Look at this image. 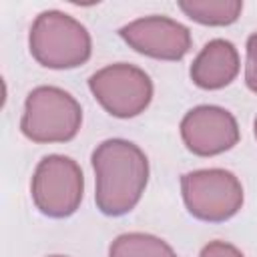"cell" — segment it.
I'll return each mask as SVG.
<instances>
[{
	"label": "cell",
	"mask_w": 257,
	"mask_h": 257,
	"mask_svg": "<svg viewBox=\"0 0 257 257\" xmlns=\"http://www.w3.org/2000/svg\"><path fill=\"white\" fill-rule=\"evenodd\" d=\"M181 137L193 155L213 157L233 149L239 143V126L227 108L199 104L183 116Z\"/></svg>",
	"instance_id": "52a82bcc"
},
{
	"label": "cell",
	"mask_w": 257,
	"mask_h": 257,
	"mask_svg": "<svg viewBox=\"0 0 257 257\" xmlns=\"http://www.w3.org/2000/svg\"><path fill=\"white\" fill-rule=\"evenodd\" d=\"M191 80L205 90H217L235 80L239 74V52L233 42L215 38L203 46L191 64Z\"/></svg>",
	"instance_id": "9c48e42d"
},
{
	"label": "cell",
	"mask_w": 257,
	"mask_h": 257,
	"mask_svg": "<svg viewBox=\"0 0 257 257\" xmlns=\"http://www.w3.org/2000/svg\"><path fill=\"white\" fill-rule=\"evenodd\" d=\"M28 46L34 60L46 68H76L90 58L92 40L88 30L60 10H46L30 26Z\"/></svg>",
	"instance_id": "7a4b0ae2"
},
{
	"label": "cell",
	"mask_w": 257,
	"mask_h": 257,
	"mask_svg": "<svg viewBox=\"0 0 257 257\" xmlns=\"http://www.w3.org/2000/svg\"><path fill=\"white\" fill-rule=\"evenodd\" d=\"M82 108L58 86H36L28 92L20 131L32 143H66L78 135Z\"/></svg>",
	"instance_id": "3957f363"
},
{
	"label": "cell",
	"mask_w": 257,
	"mask_h": 257,
	"mask_svg": "<svg viewBox=\"0 0 257 257\" xmlns=\"http://www.w3.org/2000/svg\"><path fill=\"white\" fill-rule=\"evenodd\" d=\"M253 128H255V139H257V116H255V124H253Z\"/></svg>",
	"instance_id": "5bb4252c"
},
{
	"label": "cell",
	"mask_w": 257,
	"mask_h": 257,
	"mask_svg": "<svg viewBox=\"0 0 257 257\" xmlns=\"http://www.w3.org/2000/svg\"><path fill=\"white\" fill-rule=\"evenodd\" d=\"M94 201L102 215L120 217L137 207L149 181V159L131 141L108 139L92 151Z\"/></svg>",
	"instance_id": "6da1fadb"
},
{
	"label": "cell",
	"mask_w": 257,
	"mask_h": 257,
	"mask_svg": "<svg viewBox=\"0 0 257 257\" xmlns=\"http://www.w3.org/2000/svg\"><path fill=\"white\" fill-rule=\"evenodd\" d=\"M84 193V177L78 163L64 155H46L32 175V201L52 219L76 213Z\"/></svg>",
	"instance_id": "5b68a950"
},
{
	"label": "cell",
	"mask_w": 257,
	"mask_h": 257,
	"mask_svg": "<svg viewBox=\"0 0 257 257\" xmlns=\"http://www.w3.org/2000/svg\"><path fill=\"white\" fill-rule=\"evenodd\" d=\"M199 257H245V255L227 241H211L201 249Z\"/></svg>",
	"instance_id": "4fadbf2b"
},
{
	"label": "cell",
	"mask_w": 257,
	"mask_h": 257,
	"mask_svg": "<svg viewBox=\"0 0 257 257\" xmlns=\"http://www.w3.org/2000/svg\"><path fill=\"white\" fill-rule=\"evenodd\" d=\"M245 84L257 94V32L247 38V64H245Z\"/></svg>",
	"instance_id": "7c38bea8"
},
{
	"label": "cell",
	"mask_w": 257,
	"mask_h": 257,
	"mask_svg": "<svg viewBox=\"0 0 257 257\" xmlns=\"http://www.w3.org/2000/svg\"><path fill=\"white\" fill-rule=\"evenodd\" d=\"M88 88L100 106L116 118H133L153 100V80L149 74L126 62L96 70L88 78Z\"/></svg>",
	"instance_id": "8992f818"
},
{
	"label": "cell",
	"mask_w": 257,
	"mask_h": 257,
	"mask_svg": "<svg viewBox=\"0 0 257 257\" xmlns=\"http://www.w3.org/2000/svg\"><path fill=\"white\" fill-rule=\"evenodd\" d=\"M187 211L201 221L221 223L239 213L243 205L241 181L225 169H199L181 177Z\"/></svg>",
	"instance_id": "277c9868"
},
{
	"label": "cell",
	"mask_w": 257,
	"mask_h": 257,
	"mask_svg": "<svg viewBox=\"0 0 257 257\" xmlns=\"http://www.w3.org/2000/svg\"><path fill=\"white\" fill-rule=\"evenodd\" d=\"M118 34L133 50L157 60H181L191 48L189 28L169 16L137 18Z\"/></svg>",
	"instance_id": "ba28073f"
},
{
	"label": "cell",
	"mask_w": 257,
	"mask_h": 257,
	"mask_svg": "<svg viewBox=\"0 0 257 257\" xmlns=\"http://www.w3.org/2000/svg\"><path fill=\"white\" fill-rule=\"evenodd\" d=\"M108 257H177V253L151 233H122L110 243Z\"/></svg>",
	"instance_id": "8fae6325"
},
{
	"label": "cell",
	"mask_w": 257,
	"mask_h": 257,
	"mask_svg": "<svg viewBox=\"0 0 257 257\" xmlns=\"http://www.w3.org/2000/svg\"><path fill=\"white\" fill-rule=\"evenodd\" d=\"M50 257H64V255H50Z\"/></svg>",
	"instance_id": "9a60e30c"
},
{
	"label": "cell",
	"mask_w": 257,
	"mask_h": 257,
	"mask_svg": "<svg viewBox=\"0 0 257 257\" xmlns=\"http://www.w3.org/2000/svg\"><path fill=\"white\" fill-rule=\"evenodd\" d=\"M179 8L195 22L207 26H227L233 24L241 10V0H181Z\"/></svg>",
	"instance_id": "30bf717a"
}]
</instances>
